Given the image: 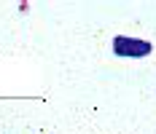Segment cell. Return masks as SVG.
<instances>
[{"mask_svg":"<svg viewBox=\"0 0 156 134\" xmlns=\"http://www.w3.org/2000/svg\"><path fill=\"white\" fill-rule=\"evenodd\" d=\"M154 46L148 40H140V38H126V35H119L113 38V51L119 57H148Z\"/></svg>","mask_w":156,"mask_h":134,"instance_id":"6da1fadb","label":"cell"}]
</instances>
